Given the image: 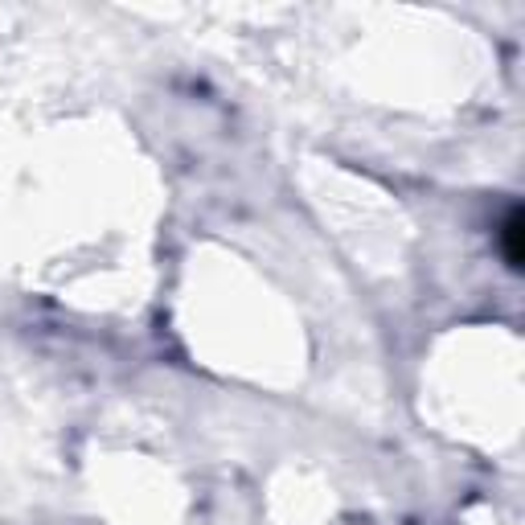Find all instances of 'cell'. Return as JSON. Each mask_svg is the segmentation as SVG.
Masks as SVG:
<instances>
[{
  "label": "cell",
  "instance_id": "1",
  "mask_svg": "<svg viewBox=\"0 0 525 525\" xmlns=\"http://www.w3.org/2000/svg\"><path fill=\"white\" fill-rule=\"evenodd\" d=\"M505 255H509L513 267H521V218H517V214H513L509 226H505Z\"/></svg>",
  "mask_w": 525,
  "mask_h": 525
}]
</instances>
